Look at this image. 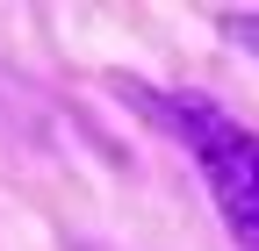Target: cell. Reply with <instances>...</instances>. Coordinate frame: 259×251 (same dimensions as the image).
Masks as SVG:
<instances>
[{"instance_id":"obj_1","label":"cell","mask_w":259,"mask_h":251,"mask_svg":"<svg viewBox=\"0 0 259 251\" xmlns=\"http://www.w3.org/2000/svg\"><path fill=\"white\" fill-rule=\"evenodd\" d=\"M108 86L194 158V172H202V186H209V201L223 215V230H231V244L238 251H259V130H245L223 101H202V93H158V86L130 79V72H115Z\"/></svg>"},{"instance_id":"obj_2","label":"cell","mask_w":259,"mask_h":251,"mask_svg":"<svg viewBox=\"0 0 259 251\" xmlns=\"http://www.w3.org/2000/svg\"><path fill=\"white\" fill-rule=\"evenodd\" d=\"M216 36L238 43L245 57H259V15H252V8H216Z\"/></svg>"}]
</instances>
